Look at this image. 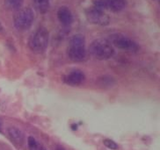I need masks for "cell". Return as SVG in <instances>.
Here are the masks:
<instances>
[{"label":"cell","instance_id":"6da1fadb","mask_svg":"<svg viewBox=\"0 0 160 150\" xmlns=\"http://www.w3.org/2000/svg\"><path fill=\"white\" fill-rule=\"evenodd\" d=\"M68 56L73 61H83L86 57L85 37L81 33L74 34L70 39L68 47Z\"/></svg>","mask_w":160,"mask_h":150},{"label":"cell","instance_id":"7a4b0ae2","mask_svg":"<svg viewBox=\"0 0 160 150\" xmlns=\"http://www.w3.org/2000/svg\"><path fill=\"white\" fill-rule=\"evenodd\" d=\"M90 54L99 61H107L114 55V48L108 40L97 39L91 43Z\"/></svg>","mask_w":160,"mask_h":150},{"label":"cell","instance_id":"3957f363","mask_svg":"<svg viewBox=\"0 0 160 150\" xmlns=\"http://www.w3.org/2000/svg\"><path fill=\"white\" fill-rule=\"evenodd\" d=\"M49 41V33L45 27H39L30 36L28 46L34 53H42L46 50Z\"/></svg>","mask_w":160,"mask_h":150},{"label":"cell","instance_id":"277c9868","mask_svg":"<svg viewBox=\"0 0 160 150\" xmlns=\"http://www.w3.org/2000/svg\"><path fill=\"white\" fill-rule=\"evenodd\" d=\"M34 14L31 8H25L19 10L15 14L13 19V24L15 28L19 31H27L28 30L33 23Z\"/></svg>","mask_w":160,"mask_h":150},{"label":"cell","instance_id":"5b68a950","mask_svg":"<svg viewBox=\"0 0 160 150\" xmlns=\"http://www.w3.org/2000/svg\"><path fill=\"white\" fill-rule=\"evenodd\" d=\"M108 41L112 44V46H114L122 50L130 52H137L139 50V45L135 41L122 33L112 34Z\"/></svg>","mask_w":160,"mask_h":150},{"label":"cell","instance_id":"8992f818","mask_svg":"<svg viewBox=\"0 0 160 150\" xmlns=\"http://www.w3.org/2000/svg\"><path fill=\"white\" fill-rule=\"evenodd\" d=\"M86 19L90 23L99 25V26H108L110 23V18L102 10L92 7L85 11Z\"/></svg>","mask_w":160,"mask_h":150},{"label":"cell","instance_id":"52a82bcc","mask_svg":"<svg viewBox=\"0 0 160 150\" xmlns=\"http://www.w3.org/2000/svg\"><path fill=\"white\" fill-rule=\"evenodd\" d=\"M85 79V75L83 71L79 70H74L71 71L69 74L63 76V83L70 86H78L84 83Z\"/></svg>","mask_w":160,"mask_h":150},{"label":"cell","instance_id":"ba28073f","mask_svg":"<svg viewBox=\"0 0 160 150\" xmlns=\"http://www.w3.org/2000/svg\"><path fill=\"white\" fill-rule=\"evenodd\" d=\"M57 19L62 26L69 27L73 22V15L68 7L62 6L57 11Z\"/></svg>","mask_w":160,"mask_h":150},{"label":"cell","instance_id":"9c48e42d","mask_svg":"<svg viewBox=\"0 0 160 150\" xmlns=\"http://www.w3.org/2000/svg\"><path fill=\"white\" fill-rule=\"evenodd\" d=\"M106 9L110 10L113 12H119L125 9L127 5L126 0H104Z\"/></svg>","mask_w":160,"mask_h":150},{"label":"cell","instance_id":"30bf717a","mask_svg":"<svg viewBox=\"0 0 160 150\" xmlns=\"http://www.w3.org/2000/svg\"><path fill=\"white\" fill-rule=\"evenodd\" d=\"M8 135H9L10 139L14 142L15 144L18 145H21L24 142V136L23 132L21 131L19 128L16 127H11L8 128Z\"/></svg>","mask_w":160,"mask_h":150},{"label":"cell","instance_id":"8fae6325","mask_svg":"<svg viewBox=\"0 0 160 150\" xmlns=\"http://www.w3.org/2000/svg\"><path fill=\"white\" fill-rule=\"evenodd\" d=\"M97 85L101 88L107 89V88L113 87V85H115V80L113 76L103 75V76H100L99 79L97 80Z\"/></svg>","mask_w":160,"mask_h":150},{"label":"cell","instance_id":"7c38bea8","mask_svg":"<svg viewBox=\"0 0 160 150\" xmlns=\"http://www.w3.org/2000/svg\"><path fill=\"white\" fill-rule=\"evenodd\" d=\"M35 9L42 14L46 13L50 7V0H33Z\"/></svg>","mask_w":160,"mask_h":150},{"label":"cell","instance_id":"4fadbf2b","mask_svg":"<svg viewBox=\"0 0 160 150\" xmlns=\"http://www.w3.org/2000/svg\"><path fill=\"white\" fill-rule=\"evenodd\" d=\"M5 5L12 10H19L23 5L24 0H5Z\"/></svg>","mask_w":160,"mask_h":150},{"label":"cell","instance_id":"5bb4252c","mask_svg":"<svg viewBox=\"0 0 160 150\" xmlns=\"http://www.w3.org/2000/svg\"><path fill=\"white\" fill-rule=\"evenodd\" d=\"M103 144L105 145V147H107L108 148L111 150H116L118 149V144L113 141V140H110V139H105L103 140Z\"/></svg>","mask_w":160,"mask_h":150},{"label":"cell","instance_id":"9a60e30c","mask_svg":"<svg viewBox=\"0 0 160 150\" xmlns=\"http://www.w3.org/2000/svg\"><path fill=\"white\" fill-rule=\"evenodd\" d=\"M28 144L29 148L31 150H36L39 148L37 141L33 138V136H29L28 138Z\"/></svg>","mask_w":160,"mask_h":150},{"label":"cell","instance_id":"2e32d148","mask_svg":"<svg viewBox=\"0 0 160 150\" xmlns=\"http://www.w3.org/2000/svg\"><path fill=\"white\" fill-rule=\"evenodd\" d=\"M3 31H4V27H3L2 24H1V22H0V33H1V32H3Z\"/></svg>","mask_w":160,"mask_h":150},{"label":"cell","instance_id":"e0dca14e","mask_svg":"<svg viewBox=\"0 0 160 150\" xmlns=\"http://www.w3.org/2000/svg\"><path fill=\"white\" fill-rule=\"evenodd\" d=\"M0 130H1V121H0Z\"/></svg>","mask_w":160,"mask_h":150}]
</instances>
